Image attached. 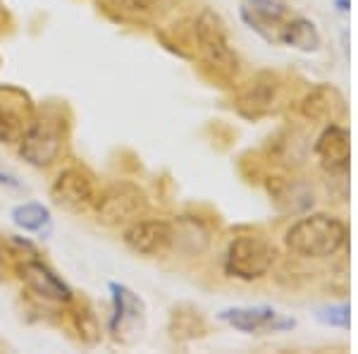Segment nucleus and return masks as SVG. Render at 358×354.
Segmentation results:
<instances>
[{
    "instance_id": "19",
    "label": "nucleus",
    "mask_w": 358,
    "mask_h": 354,
    "mask_svg": "<svg viewBox=\"0 0 358 354\" xmlns=\"http://www.w3.org/2000/svg\"><path fill=\"white\" fill-rule=\"evenodd\" d=\"M0 139H3V142H13V139H17V125L13 123V118H10L3 108H0Z\"/></svg>"
},
{
    "instance_id": "7",
    "label": "nucleus",
    "mask_w": 358,
    "mask_h": 354,
    "mask_svg": "<svg viewBox=\"0 0 358 354\" xmlns=\"http://www.w3.org/2000/svg\"><path fill=\"white\" fill-rule=\"evenodd\" d=\"M124 245L141 257H160L175 245V228L165 220H134L122 235Z\"/></svg>"
},
{
    "instance_id": "9",
    "label": "nucleus",
    "mask_w": 358,
    "mask_h": 354,
    "mask_svg": "<svg viewBox=\"0 0 358 354\" xmlns=\"http://www.w3.org/2000/svg\"><path fill=\"white\" fill-rule=\"evenodd\" d=\"M280 79L273 72H261L251 79L244 91L239 94L236 108L244 118H263L275 108V103L280 101Z\"/></svg>"
},
{
    "instance_id": "8",
    "label": "nucleus",
    "mask_w": 358,
    "mask_h": 354,
    "mask_svg": "<svg viewBox=\"0 0 358 354\" xmlns=\"http://www.w3.org/2000/svg\"><path fill=\"white\" fill-rule=\"evenodd\" d=\"M17 278L24 282L29 292L38 294L45 301H55V304H67L72 301V287L62 280L60 275H55L53 268H48L45 264L36 259H27L17 264Z\"/></svg>"
},
{
    "instance_id": "16",
    "label": "nucleus",
    "mask_w": 358,
    "mask_h": 354,
    "mask_svg": "<svg viewBox=\"0 0 358 354\" xmlns=\"http://www.w3.org/2000/svg\"><path fill=\"white\" fill-rule=\"evenodd\" d=\"M74 326H77V333L86 345H96L101 340V323H98L96 313L91 309H79L74 313Z\"/></svg>"
},
{
    "instance_id": "20",
    "label": "nucleus",
    "mask_w": 358,
    "mask_h": 354,
    "mask_svg": "<svg viewBox=\"0 0 358 354\" xmlns=\"http://www.w3.org/2000/svg\"><path fill=\"white\" fill-rule=\"evenodd\" d=\"M0 184H10V187H20V184L15 182V177L5 175V172H0Z\"/></svg>"
},
{
    "instance_id": "10",
    "label": "nucleus",
    "mask_w": 358,
    "mask_h": 354,
    "mask_svg": "<svg viewBox=\"0 0 358 354\" xmlns=\"http://www.w3.org/2000/svg\"><path fill=\"white\" fill-rule=\"evenodd\" d=\"M220 321L241 333H261V330H285L294 328V321H277L273 306H234L217 313Z\"/></svg>"
},
{
    "instance_id": "13",
    "label": "nucleus",
    "mask_w": 358,
    "mask_h": 354,
    "mask_svg": "<svg viewBox=\"0 0 358 354\" xmlns=\"http://www.w3.org/2000/svg\"><path fill=\"white\" fill-rule=\"evenodd\" d=\"M301 110L306 118H310V120H320V123L330 120L332 123V120L342 113V98H339L337 91L330 89V86H315V89L303 98Z\"/></svg>"
},
{
    "instance_id": "18",
    "label": "nucleus",
    "mask_w": 358,
    "mask_h": 354,
    "mask_svg": "<svg viewBox=\"0 0 358 354\" xmlns=\"http://www.w3.org/2000/svg\"><path fill=\"white\" fill-rule=\"evenodd\" d=\"M108 3H110L113 8L122 10V13L141 15V13H151L158 0H108Z\"/></svg>"
},
{
    "instance_id": "6",
    "label": "nucleus",
    "mask_w": 358,
    "mask_h": 354,
    "mask_svg": "<svg viewBox=\"0 0 358 354\" xmlns=\"http://www.w3.org/2000/svg\"><path fill=\"white\" fill-rule=\"evenodd\" d=\"M50 199H53L55 206L65 208V211H86L96 201L94 179L79 168H67L50 184Z\"/></svg>"
},
{
    "instance_id": "12",
    "label": "nucleus",
    "mask_w": 358,
    "mask_h": 354,
    "mask_svg": "<svg viewBox=\"0 0 358 354\" xmlns=\"http://www.w3.org/2000/svg\"><path fill=\"white\" fill-rule=\"evenodd\" d=\"M277 41L292 46V48H296V50H303V53H315V50L320 48L322 39L313 22L306 20V17H296V20L282 25Z\"/></svg>"
},
{
    "instance_id": "14",
    "label": "nucleus",
    "mask_w": 358,
    "mask_h": 354,
    "mask_svg": "<svg viewBox=\"0 0 358 354\" xmlns=\"http://www.w3.org/2000/svg\"><path fill=\"white\" fill-rule=\"evenodd\" d=\"M113 294V330L122 328L124 323H136L143 316V301L127 285L110 282Z\"/></svg>"
},
{
    "instance_id": "4",
    "label": "nucleus",
    "mask_w": 358,
    "mask_h": 354,
    "mask_svg": "<svg viewBox=\"0 0 358 354\" xmlns=\"http://www.w3.org/2000/svg\"><path fill=\"white\" fill-rule=\"evenodd\" d=\"M194 32L208 65L215 69V72H220L222 77L236 74V69H239V55L234 53L232 43H229L220 17L213 13V10H203V13L196 17Z\"/></svg>"
},
{
    "instance_id": "11",
    "label": "nucleus",
    "mask_w": 358,
    "mask_h": 354,
    "mask_svg": "<svg viewBox=\"0 0 358 354\" xmlns=\"http://www.w3.org/2000/svg\"><path fill=\"white\" fill-rule=\"evenodd\" d=\"M315 154L325 170L344 172L349 168V132L339 125H330L317 139Z\"/></svg>"
},
{
    "instance_id": "17",
    "label": "nucleus",
    "mask_w": 358,
    "mask_h": 354,
    "mask_svg": "<svg viewBox=\"0 0 358 354\" xmlns=\"http://www.w3.org/2000/svg\"><path fill=\"white\" fill-rule=\"evenodd\" d=\"M317 318L327 326H339V328H346L349 326V306L342 304V306H325V309L317 311Z\"/></svg>"
},
{
    "instance_id": "1",
    "label": "nucleus",
    "mask_w": 358,
    "mask_h": 354,
    "mask_svg": "<svg viewBox=\"0 0 358 354\" xmlns=\"http://www.w3.org/2000/svg\"><path fill=\"white\" fill-rule=\"evenodd\" d=\"M346 240H349L346 225L330 213H310L299 218L285 235L287 249L303 259L334 257L346 245Z\"/></svg>"
},
{
    "instance_id": "21",
    "label": "nucleus",
    "mask_w": 358,
    "mask_h": 354,
    "mask_svg": "<svg viewBox=\"0 0 358 354\" xmlns=\"http://www.w3.org/2000/svg\"><path fill=\"white\" fill-rule=\"evenodd\" d=\"M3 280H5V261L0 259V282H3Z\"/></svg>"
},
{
    "instance_id": "15",
    "label": "nucleus",
    "mask_w": 358,
    "mask_h": 354,
    "mask_svg": "<svg viewBox=\"0 0 358 354\" xmlns=\"http://www.w3.org/2000/svg\"><path fill=\"white\" fill-rule=\"evenodd\" d=\"M13 223L24 232H43L50 225V211L43 204L29 201V204H20L10 213Z\"/></svg>"
},
{
    "instance_id": "3",
    "label": "nucleus",
    "mask_w": 358,
    "mask_h": 354,
    "mask_svg": "<svg viewBox=\"0 0 358 354\" xmlns=\"http://www.w3.org/2000/svg\"><path fill=\"white\" fill-rule=\"evenodd\" d=\"M96 220L103 225H129L143 216L146 211V194L131 182H115L106 187L101 194H96L94 201Z\"/></svg>"
},
{
    "instance_id": "2",
    "label": "nucleus",
    "mask_w": 358,
    "mask_h": 354,
    "mask_svg": "<svg viewBox=\"0 0 358 354\" xmlns=\"http://www.w3.org/2000/svg\"><path fill=\"white\" fill-rule=\"evenodd\" d=\"M275 264V249L268 240L256 235H241L229 242L224 252V273L236 280L253 282L270 273Z\"/></svg>"
},
{
    "instance_id": "5",
    "label": "nucleus",
    "mask_w": 358,
    "mask_h": 354,
    "mask_svg": "<svg viewBox=\"0 0 358 354\" xmlns=\"http://www.w3.org/2000/svg\"><path fill=\"white\" fill-rule=\"evenodd\" d=\"M20 156L34 168H48L53 165L62 154L65 135L57 120L38 118L20 135Z\"/></svg>"
}]
</instances>
